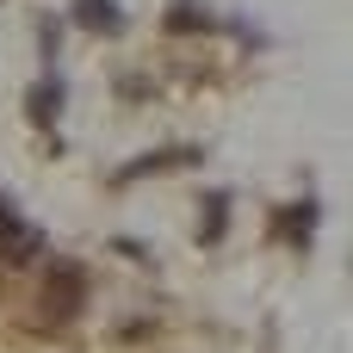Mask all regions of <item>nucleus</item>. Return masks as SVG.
<instances>
[{
	"label": "nucleus",
	"instance_id": "nucleus-1",
	"mask_svg": "<svg viewBox=\"0 0 353 353\" xmlns=\"http://www.w3.org/2000/svg\"><path fill=\"white\" fill-rule=\"evenodd\" d=\"M81 304H87V273H81L74 261H56L50 279H43V316H50V323H74Z\"/></svg>",
	"mask_w": 353,
	"mask_h": 353
},
{
	"label": "nucleus",
	"instance_id": "nucleus-2",
	"mask_svg": "<svg viewBox=\"0 0 353 353\" xmlns=\"http://www.w3.org/2000/svg\"><path fill=\"white\" fill-rule=\"evenodd\" d=\"M37 254H43V230L25 223V217L12 211V199H0V261H6V267H25V261H37Z\"/></svg>",
	"mask_w": 353,
	"mask_h": 353
},
{
	"label": "nucleus",
	"instance_id": "nucleus-3",
	"mask_svg": "<svg viewBox=\"0 0 353 353\" xmlns=\"http://www.w3.org/2000/svg\"><path fill=\"white\" fill-rule=\"evenodd\" d=\"M273 236H279L285 248H298V254H304V248H310V236H316V199H298L292 211H279V217H273Z\"/></svg>",
	"mask_w": 353,
	"mask_h": 353
},
{
	"label": "nucleus",
	"instance_id": "nucleus-4",
	"mask_svg": "<svg viewBox=\"0 0 353 353\" xmlns=\"http://www.w3.org/2000/svg\"><path fill=\"white\" fill-rule=\"evenodd\" d=\"M74 25H81V31H99V37H118L130 19H124L118 0H74Z\"/></svg>",
	"mask_w": 353,
	"mask_h": 353
},
{
	"label": "nucleus",
	"instance_id": "nucleus-5",
	"mask_svg": "<svg viewBox=\"0 0 353 353\" xmlns=\"http://www.w3.org/2000/svg\"><path fill=\"white\" fill-rule=\"evenodd\" d=\"M25 112H31V124H56L62 118V74H37L25 93Z\"/></svg>",
	"mask_w": 353,
	"mask_h": 353
},
{
	"label": "nucleus",
	"instance_id": "nucleus-6",
	"mask_svg": "<svg viewBox=\"0 0 353 353\" xmlns=\"http://www.w3.org/2000/svg\"><path fill=\"white\" fill-rule=\"evenodd\" d=\"M199 161V149H155L149 161H130V168H118V186H130V180H143V174H168V168H192Z\"/></svg>",
	"mask_w": 353,
	"mask_h": 353
},
{
	"label": "nucleus",
	"instance_id": "nucleus-7",
	"mask_svg": "<svg viewBox=\"0 0 353 353\" xmlns=\"http://www.w3.org/2000/svg\"><path fill=\"white\" fill-rule=\"evenodd\" d=\"M161 25H168V31H174V37H186V31H211V25H217V12H211V6H205V0H174V6H168V19H161Z\"/></svg>",
	"mask_w": 353,
	"mask_h": 353
},
{
	"label": "nucleus",
	"instance_id": "nucleus-8",
	"mask_svg": "<svg viewBox=\"0 0 353 353\" xmlns=\"http://www.w3.org/2000/svg\"><path fill=\"white\" fill-rule=\"evenodd\" d=\"M223 230H230V199L211 192L205 211H199V242H223Z\"/></svg>",
	"mask_w": 353,
	"mask_h": 353
},
{
	"label": "nucleus",
	"instance_id": "nucleus-9",
	"mask_svg": "<svg viewBox=\"0 0 353 353\" xmlns=\"http://www.w3.org/2000/svg\"><path fill=\"white\" fill-rule=\"evenodd\" d=\"M37 50H43V62H56V50H62V25L56 19H37Z\"/></svg>",
	"mask_w": 353,
	"mask_h": 353
}]
</instances>
